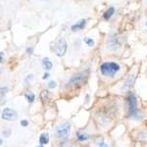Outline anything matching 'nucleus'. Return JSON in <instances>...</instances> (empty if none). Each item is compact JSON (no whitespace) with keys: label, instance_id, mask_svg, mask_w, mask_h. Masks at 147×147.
<instances>
[{"label":"nucleus","instance_id":"1","mask_svg":"<svg viewBox=\"0 0 147 147\" xmlns=\"http://www.w3.org/2000/svg\"><path fill=\"white\" fill-rule=\"evenodd\" d=\"M100 71L105 77H113L120 71V65L115 62H106L101 65Z\"/></svg>","mask_w":147,"mask_h":147},{"label":"nucleus","instance_id":"2","mask_svg":"<svg viewBox=\"0 0 147 147\" xmlns=\"http://www.w3.org/2000/svg\"><path fill=\"white\" fill-rule=\"evenodd\" d=\"M127 109H129V114L130 117H136L138 112L137 108V100L136 96L134 92H129V95L127 96Z\"/></svg>","mask_w":147,"mask_h":147},{"label":"nucleus","instance_id":"3","mask_svg":"<svg viewBox=\"0 0 147 147\" xmlns=\"http://www.w3.org/2000/svg\"><path fill=\"white\" fill-rule=\"evenodd\" d=\"M71 130V124L70 123H63L59 125L56 129V134L59 138H66Z\"/></svg>","mask_w":147,"mask_h":147},{"label":"nucleus","instance_id":"4","mask_svg":"<svg viewBox=\"0 0 147 147\" xmlns=\"http://www.w3.org/2000/svg\"><path fill=\"white\" fill-rule=\"evenodd\" d=\"M67 51V41L64 38H61L57 42L55 46V53L57 56H63Z\"/></svg>","mask_w":147,"mask_h":147},{"label":"nucleus","instance_id":"5","mask_svg":"<svg viewBox=\"0 0 147 147\" xmlns=\"http://www.w3.org/2000/svg\"><path fill=\"white\" fill-rule=\"evenodd\" d=\"M1 117L3 120L15 121V120H17L18 115H17V113H16V111L12 110V109H9V108H6V109H4L3 112H2Z\"/></svg>","mask_w":147,"mask_h":147},{"label":"nucleus","instance_id":"6","mask_svg":"<svg viewBox=\"0 0 147 147\" xmlns=\"http://www.w3.org/2000/svg\"><path fill=\"white\" fill-rule=\"evenodd\" d=\"M85 79V74L84 73H80L78 75L74 76L72 79L70 80V84H80L84 82V80Z\"/></svg>","mask_w":147,"mask_h":147},{"label":"nucleus","instance_id":"7","mask_svg":"<svg viewBox=\"0 0 147 147\" xmlns=\"http://www.w3.org/2000/svg\"><path fill=\"white\" fill-rule=\"evenodd\" d=\"M134 80H136V76L130 75L129 77L127 78V80L124 82L123 86L121 87V90H127L129 87H131V85L134 84Z\"/></svg>","mask_w":147,"mask_h":147},{"label":"nucleus","instance_id":"8","mask_svg":"<svg viewBox=\"0 0 147 147\" xmlns=\"http://www.w3.org/2000/svg\"><path fill=\"white\" fill-rule=\"evenodd\" d=\"M85 24H86V21L85 20H80V22H78L76 25L72 26V30L73 32H77V30H80L84 28Z\"/></svg>","mask_w":147,"mask_h":147},{"label":"nucleus","instance_id":"9","mask_svg":"<svg viewBox=\"0 0 147 147\" xmlns=\"http://www.w3.org/2000/svg\"><path fill=\"white\" fill-rule=\"evenodd\" d=\"M77 138L79 141H86L89 139V134L84 131H78L77 132Z\"/></svg>","mask_w":147,"mask_h":147},{"label":"nucleus","instance_id":"10","mask_svg":"<svg viewBox=\"0 0 147 147\" xmlns=\"http://www.w3.org/2000/svg\"><path fill=\"white\" fill-rule=\"evenodd\" d=\"M42 65H43V67L45 70L49 71L52 69V66H53V64H52V62L50 60H49L48 58H44L43 60H42Z\"/></svg>","mask_w":147,"mask_h":147},{"label":"nucleus","instance_id":"11","mask_svg":"<svg viewBox=\"0 0 147 147\" xmlns=\"http://www.w3.org/2000/svg\"><path fill=\"white\" fill-rule=\"evenodd\" d=\"M39 141H40V143H41L42 145L48 143V142H49V136H48V134H42L41 136H40V137H39Z\"/></svg>","mask_w":147,"mask_h":147},{"label":"nucleus","instance_id":"12","mask_svg":"<svg viewBox=\"0 0 147 147\" xmlns=\"http://www.w3.org/2000/svg\"><path fill=\"white\" fill-rule=\"evenodd\" d=\"M114 12H115V9L113 8V7H111V8H109L107 11L105 12V14H104V18L106 19V20H108V19L111 18V16L114 14Z\"/></svg>","mask_w":147,"mask_h":147},{"label":"nucleus","instance_id":"13","mask_svg":"<svg viewBox=\"0 0 147 147\" xmlns=\"http://www.w3.org/2000/svg\"><path fill=\"white\" fill-rule=\"evenodd\" d=\"M7 90H8V88L6 86H0V99H2L5 96Z\"/></svg>","mask_w":147,"mask_h":147},{"label":"nucleus","instance_id":"14","mask_svg":"<svg viewBox=\"0 0 147 147\" xmlns=\"http://www.w3.org/2000/svg\"><path fill=\"white\" fill-rule=\"evenodd\" d=\"M26 97H27L28 101L30 102V103H32V102H34L35 96L34 93H32V92H30V93H26Z\"/></svg>","mask_w":147,"mask_h":147},{"label":"nucleus","instance_id":"15","mask_svg":"<svg viewBox=\"0 0 147 147\" xmlns=\"http://www.w3.org/2000/svg\"><path fill=\"white\" fill-rule=\"evenodd\" d=\"M40 98H41V100L45 101L48 99V91L47 90H43L41 91V93H40Z\"/></svg>","mask_w":147,"mask_h":147},{"label":"nucleus","instance_id":"16","mask_svg":"<svg viewBox=\"0 0 147 147\" xmlns=\"http://www.w3.org/2000/svg\"><path fill=\"white\" fill-rule=\"evenodd\" d=\"M84 42H85V43H86L88 46H90V47L94 45V41H93V40H92L91 38H84Z\"/></svg>","mask_w":147,"mask_h":147},{"label":"nucleus","instance_id":"17","mask_svg":"<svg viewBox=\"0 0 147 147\" xmlns=\"http://www.w3.org/2000/svg\"><path fill=\"white\" fill-rule=\"evenodd\" d=\"M48 87H49V88H55V87H56V82L52 80V82H50L48 84Z\"/></svg>","mask_w":147,"mask_h":147},{"label":"nucleus","instance_id":"18","mask_svg":"<svg viewBox=\"0 0 147 147\" xmlns=\"http://www.w3.org/2000/svg\"><path fill=\"white\" fill-rule=\"evenodd\" d=\"M99 147H109V145L106 144L104 141H101V142H99Z\"/></svg>","mask_w":147,"mask_h":147},{"label":"nucleus","instance_id":"19","mask_svg":"<svg viewBox=\"0 0 147 147\" xmlns=\"http://www.w3.org/2000/svg\"><path fill=\"white\" fill-rule=\"evenodd\" d=\"M59 147H72V145H70V144L67 143V142H64V143L60 144V146Z\"/></svg>","mask_w":147,"mask_h":147},{"label":"nucleus","instance_id":"20","mask_svg":"<svg viewBox=\"0 0 147 147\" xmlns=\"http://www.w3.org/2000/svg\"><path fill=\"white\" fill-rule=\"evenodd\" d=\"M28 124V121H26V120H24V121H22V122H21V125H22L23 127H27Z\"/></svg>","mask_w":147,"mask_h":147},{"label":"nucleus","instance_id":"21","mask_svg":"<svg viewBox=\"0 0 147 147\" xmlns=\"http://www.w3.org/2000/svg\"><path fill=\"white\" fill-rule=\"evenodd\" d=\"M32 50H34V49H32V47H30V48H28L27 49V53L28 54H32Z\"/></svg>","mask_w":147,"mask_h":147},{"label":"nucleus","instance_id":"22","mask_svg":"<svg viewBox=\"0 0 147 147\" xmlns=\"http://www.w3.org/2000/svg\"><path fill=\"white\" fill-rule=\"evenodd\" d=\"M48 78H49V74H44V75H43V77H42V79H43V80H46V79H48Z\"/></svg>","mask_w":147,"mask_h":147},{"label":"nucleus","instance_id":"23","mask_svg":"<svg viewBox=\"0 0 147 147\" xmlns=\"http://www.w3.org/2000/svg\"><path fill=\"white\" fill-rule=\"evenodd\" d=\"M2 61V53H0V63H1Z\"/></svg>","mask_w":147,"mask_h":147},{"label":"nucleus","instance_id":"24","mask_svg":"<svg viewBox=\"0 0 147 147\" xmlns=\"http://www.w3.org/2000/svg\"><path fill=\"white\" fill-rule=\"evenodd\" d=\"M88 100H89V95H86V101L88 102Z\"/></svg>","mask_w":147,"mask_h":147},{"label":"nucleus","instance_id":"25","mask_svg":"<svg viewBox=\"0 0 147 147\" xmlns=\"http://www.w3.org/2000/svg\"><path fill=\"white\" fill-rule=\"evenodd\" d=\"M0 144H2V139H0Z\"/></svg>","mask_w":147,"mask_h":147},{"label":"nucleus","instance_id":"26","mask_svg":"<svg viewBox=\"0 0 147 147\" xmlns=\"http://www.w3.org/2000/svg\"><path fill=\"white\" fill-rule=\"evenodd\" d=\"M37 147H43V146H42V145H40V146H37Z\"/></svg>","mask_w":147,"mask_h":147},{"label":"nucleus","instance_id":"27","mask_svg":"<svg viewBox=\"0 0 147 147\" xmlns=\"http://www.w3.org/2000/svg\"><path fill=\"white\" fill-rule=\"evenodd\" d=\"M146 26H147V23H146Z\"/></svg>","mask_w":147,"mask_h":147}]
</instances>
